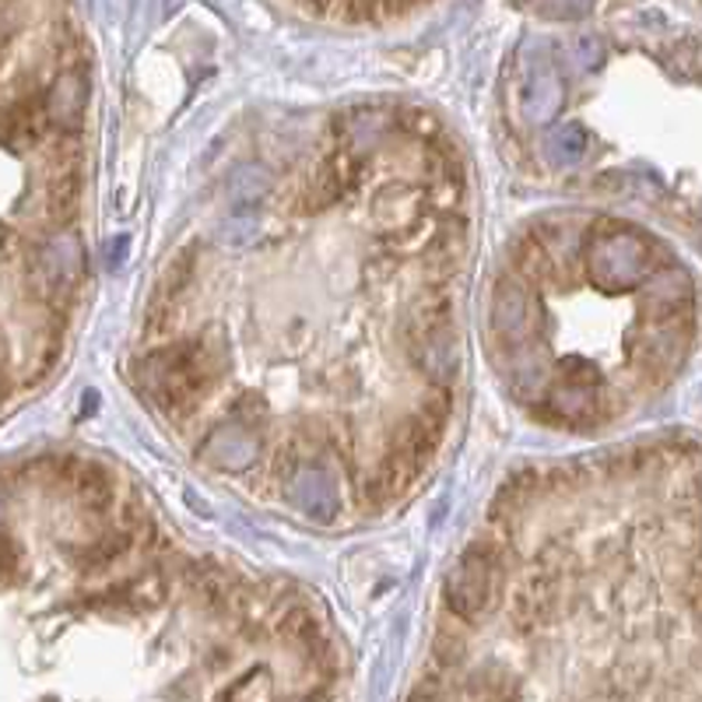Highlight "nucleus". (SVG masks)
Instances as JSON below:
<instances>
[{"label":"nucleus","instance_id":"f03ea898","mask_svg":"<svg viewBox=\"0 0 702 702\" xmlns=\"http://www.w3.org/2000/svg\"><path fill=\"white\" fill-rule=\"evenodd\" d=\"M60 11L47 8V26L8 29L21 57L4 42V138H8V240L26 228V271L8 282L4 299L26 285V306L8 316V394L35 387L60 358L63 321L84 282L74 218L81 207L84 141L81 116L89 99V60L81 39L60 26ZM21 257L8 261L14 267Z\"/></svg>","mask_w":702,"mask_h":702},{"label":"nucleus","instance_id":"f257e3e1","mask_svg":"<svg viewBox=\"0 0 702 702\" xmlns=\"http://www.w3.org/2000/svg\"><path fill=\"white\" fill-rule=\"evenodd\" d=\"M692 306V278L650 232L556 215L527 232L496 285L492 352L530 415L587 433L682 366Z\"/></svg>","mask_w":702,"mask_h":702},{"label":"nucleus","instance_id":"7ed1b4c3","mask_svg":"<svg viewBox=\"0 0 702 702\" xmlns=\"http://www.w3.org/2000/svg\"><path fill=\"white\" fill-rule=\"evenodd\" d=\"M415 8H309L313 18H334V21H383V18H404Z\"/></svg>","mask_w":702,"mask_h":702}]
</instances>
